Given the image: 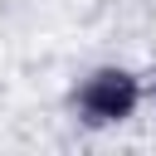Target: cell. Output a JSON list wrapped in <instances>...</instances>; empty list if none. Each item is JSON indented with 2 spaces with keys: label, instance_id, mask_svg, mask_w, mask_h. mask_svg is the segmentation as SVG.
Listing matches in <instances>:
<instances>
[{
  "label": "cell",
  "instance_id": "1",
  "mask_svg": "<svg viewBox=\"0 0 156 156\" xmlns=\"http://www.w3.org/2000/svg\"><path fill=\"white\" fill-rule=\"evenodd\" d=\"M73 107H78L83 122H93V127H117V122L136 117V107H141V78H136L132 68L102 63V68H93V73L78 83Z\"/></svg>",
  "mask_w": 156,
  "mask_h": 156
}]
</instances>
